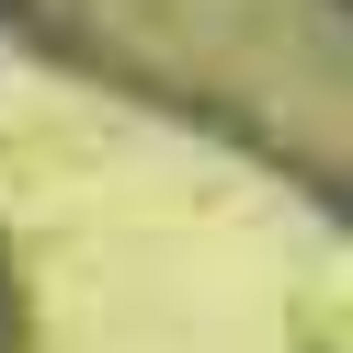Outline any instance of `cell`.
Listing matches in <instances>:
<instances>
[{
	"label": "cell",
	"mask_w": 353,
	"mask_h": 353,
	"mask_svg": "<svg viewBox=\"0 0 353 353\" xmlns=\"http://www.w3.org/2000/svg\"><path fill=\"white\" fill-rule=\"evenodd\" d=\"M23 330H34L23 319V274H12V251H0V353H23Z\"/></svg>",
	"instance_id": "obj_1"
}]
</instances>
